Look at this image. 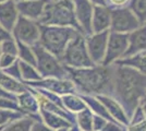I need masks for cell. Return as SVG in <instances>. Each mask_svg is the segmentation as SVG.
Segmentation results:
<instances>
[{"label":"cell","mask_w":146,"mask_h":131,"mask_svg":"<svg viewBox=\"0 0 146 131\" xmlns=\"http://www.w3.org/2000/svg\"><path fill=\"white\" fill-rule=\"evenodd\" d=\"M111 96L121 103L131 118L134 110L145 100L146 75L129 66L115 63Z\"/></svg>","instance_id":"1"},{"label":"cell","mask_w":146,"mask_h":131,"mask_svg":"<svg viewBox=\"0 0 146 131\" xmlns=\"http://www.w3.org/2000/svg\"><path fill=\"white\" fill-rule=\"evenodd\" d=\"M69 69V79L74 83L79 94L112 95L113 65H95L81 69Z\"/></svg>","instance_id":"2"},{"label":"cell","mask_w":146,"mask_h":131,"mask_svg":"<svg viewBox=\"0 0 146 131\" xmlns=\"http://www.w3.org/2000/svg\"><path fill=\"white\" fill-rule=\"evenodd\" d=\"M39 24L70 26L82 32L75 17L72 0H48Z\"/></svg>","instance_id":"3"},{"label":"cell","mask_w":146,"mask_h":131,"mask_svg":"<svg viewBox=\"0 0 146 131\" xmlns=\"http://www.w3.org/2000/svg\"><path fill=\"white\" fill-rule=\"evenodd\" d=\"M79 30L70 26H57V25L40 24V38L39 44L46 50L60 59L68 44L74 38ZM82 33V32H81Z\"/></svg>","instance_id":"4"},{"label":"cell","mask_w":146,"mask_h":131,"mask_svg":"<svg viewBox=\"0 0 146 131\" xmlns=\"http://www.w3.org/2000/svg\"><path fill=\"white\" fill-rule=\"evenodd\" d=\"M60 60L66 67L71 69L87 68L95 66L86 46V35L81 32L78 33V35L68 44Z\"/></svg>","instance_id":"5"},{"label":"cell","mask_w":146,"mask_h":131,"mask_svg":"<svg viewBox=\"0 0 146 131\" xmlns=\"http://www.w3.org/2000/svg\"><path fill=\"white\" fill-rule=\"evenodd\" d=\"M36 55V68L42 78H57V79H69V69L61 60L46 50L38 43L33 46Z\"/></svg>","instance_id":"6"},{"label":"cell","mask_w":146,"mask_h":131,"mask_svg":"<svg viewBox=\"0 0 146 131\" xmlns=\"http://www.w3.org/2000/svg\"><path fill=\"white\" fill-rule=\"evenodd\" d=\"M12 36L20 43L34 46L39 43L40 24L34 20L20 15L12 31Z\"/></svg>","instance_id":"7"},{"label":"cell","mask_w":146,"mask_h":131,"mask_svg":"<svg viewBox=\"0 0 146 131\" xmlns=\"http://www.w3.org/2000/svg\"><path fill=\"white\" fill-rule=\"evenodd\" d=\"M140 26H142V23L136 18V15L130 10V8L121 7L111 9L110 31L130 34Z\"/></svg>","instance_id":"8"},{"label":"cell","mask_w":146,"mask_h":131,"mask_svg":"<svg viewBox=\"0 0 146 131\" xmlns=\"http://www.w3.org/2000/svg\"><path fill=\"white\" fill-rule=\"evenodd\" d=\"M129 47V34L119 32H109L107 51L104 63L105 66H112L120 59L124 58V55Z\"/></svg>","instance_id":"9"},{"label":"cell","mask_w":146,"mask_h":131,"mask_svg":"<svg viewBox=\"0 0 146 131\" xmlns=\"http://www.w3.org/2000/svg\"><path fill=\"white\" fill-rule=\"evenodd\" d=\"M109 31L93 33L86 36V46L88 49V54L91 56L93 63L95 65H103L107 51Z\"/></svg>","instance_id":"10"},{"label":"cell","mask_w":146,"mask_h":131,"mask_svg":"<svg viewBox=\"0 0 146 131\" xmlns=\"http://www.w3.org/2000/svg\"><path fill=\"white\" fill-rule=\"evenodd\" d=\"M31 87H40L50 92L63 96L66 94L78 93L76 87L70 79H57V78H43L36 82L27 84Z\"/></svg>","instance_id":"11"},{"label":"cell","mask_w":146,"mask_h":131,"mask_svg":"<svg viewBox=\"0 0 146 131\" xmlns=\"http://www.w3.org/2000/svg\"><path fill=\"white\" fill-rule=\"evenodd\" d=\"M74 5L75 17L78 20L82 33L84 35L93 34L92 20L94 13V5L91 0H72Z\"/></svg>","instance_id":"12"},{"label":"cell","mask_w":146,"mask_h":131,"mask_svg":"<svg viewBox=\"0 0 146 131\" xmlns=\"http://www.w3.org/2000/svg\"><path fill=\"white\" fill-rule=\"evenodd\" d=\"M97 97L103 102L113 121H117L124 127L130 124V117L119 100H117L111 95H97Z\"/></svg>","instance_id":"13"},{"label":"cell","mask_w":146,"mask_h":131,"mask_svg":"<svg viewBox=\"0 0 146 131\" xmlns=\"http://www.w3.org/2000/svg\"><path fill=\"white\" fill-rule=\"evenodd\" d=\"M17 100L21 112L29 116H39L40 103L37 95L33 92L31 87H29V90L23 93L18 94Z\"/></svg>","instance_id":"14"},{"label":"cell","mask_w":146,"mask_h":131,"mask_svg":"<svg viewBox=\"0 0 146 131\" xmlns=\"http://www.w3.org/2000/svg\"><path fill=\"white\" fill-rule=\"evenodd\" d=\"M139 54H146V24L129 34V47L124 58Z\"/></svg>","instance_id":"15"},{"label":"cell","mask_w":146,"mask_h":131,"mask_svg":"<svg viewBox=\"0 0 146 131\" xmlns=\"http://www.w3.org/2000/svg\"><path fill=\"white\" fill-rule=\"evenodd\" d=\"M19 17L20 13L17 7V2L14 0H7L0 3V24L7 31L12 33Z\"/></svg>","instance_id":"16"},{"label":"cell","mask_w":146,"mask_h":131,"mask_svg":"<svg viewBox=\"0 0 146 131\" xmlns=\"http://www.w3.org/2000/svg\"><path fill=\"white\" fill-rule=\"evenodd\" d=\"M47 1L48 0H26L17 2V7L20 15L38 22L43 15Z\"/></svg>","instance_id":"17"},{"label":"cell","mask_w":146,"mask_h":131,"mask_svg":"<svg viewBox=\"0 0 146 131\" xmlns=\"http://www.w3.org/2000/svg\"><path fill=\"white\" fill-rule=\"evenodd\" d=\"M111 25V9L107 6H94L92 20L93 33L109 31Z\"/></svg>","instance_id":"18"},{"label":"cell","mask_w":146,"mask_h":131,"mask_svg":"<svg viewBox=\"0 0 146 131\" xmlns=\"http://www.w3.org/2000/svg\"><path fill=\"white\" fill-rule=\"evenodd\" d=\"M0 86L2 87L5 91L12 95H18L27 91L29 85L25 84L23 81H20L12 78L11 75L7 74L3 70H0Z\"/></svg>","instance_id":"19"},{"label":"cell","mask_w":146,"mask_h":131,"mask_svg":"<svg viewBox=\"0 0 146 131\" xmlns=\"http://www.w3.org/2000/svg\"><path fill=\"white\" fill-rule=\"evenodd\" d=\"M39 115H40L42 121L48 126L49 128H51L52 130H58L61 128H70L72 126L71 122H69L66 118L61 117L60 115L48 112V110L43 109V108H40Z\"/></svg>","instance_id":"20"},{"label":"cell","mask_w":146,"mask_h":131,"mask_svg":"<svg viewBox=\"0 0 146 131\" xmlns=\"http://www.w3.org/2000/svg\"><path fill=\"white\" fill-rule=\"evenodd\" d=\"M62 105L72 114H78L81 110L87 108L85 100L79 93H70L62 96Z\"/></svg>","instance_id":"21"},{"label":"cell","mask_w":146,"mask_h":131,"mask_svg":"<svg viewBox=\"0 0 146 131\" xmlns=\"http://www.w3.org/2000/svg\"><path fill=\"white\" fill-rule=\"evenodd\" d=\"M40 119L39 116H29V115H23L21 118L14 120L10 122L9 125L3 127L2 131H32L33 124Z\"/></svg>","instance_id":"22"},{"label":"cell","mask_w":146,"mask_h":131,"mask_svg":"<svg viewBox=\"0 0 146 131\" xmlns=\"http://www.w3.org/2000/svg\"><path fill=\"white\" fill-rule=\"evenodd\" d=\"M83 100H85L87 107L91 109L94 115H97V116H102L104 118H106L107 120H111L113 121L112 118L110 117L109 112L106 109L105 105L103 104V102L98 98L97 96L95 95H85V94H81Z\"/></svg>","instance_id":"23"},{"label":"cell","mask_w":146,"mask_h":131,"mask_svg":"<svg viewBox=\"0 0 146 131\" xmlns=\"http://www.w3.org/2000/svg\"><path fill=\"white\" fill-rule=\"evenodd\" d=\"M116 63L129 66L146 75V54H139L135 56L123 58V59H120L119 61H117Z\"/></svg>","instance_id":"24"},{"label":"cell","mask_w":146,"mask_h":131,"mask_svg":"<svg viewBox=\"0 0 146 131\" xmlns=\"http://www.w3.org/2000/svg\"><path fill=\"white\" fill-rule=\"evenodd\" d=\"M93 120L94 114L88 107L75 114V125L81 131H93Z\"/></svg>","instance_id":"25"},{"label":"cell","mask_w":146,"mask_h":131,"mask_svg":"<svg viewBox=\"0 0 146 131\" xmlns=\"http://www.w3.org/2000/svg\"><path fill=\"white\" fill-rule=\"evenodd\" d=\"M20 67H21L22 81L24 82L25 84H30L32 82H36L38 80H40V79H43L40 73H39V71L37 70L36 66L20 61Z\"/></svg>","instance_id":"26"},{"label":"cell","mask_w":146,"mask_h":131,"mask_svg":"<svg viewBox=\"0 0 146 131\" xmlns=\"http://www.w3.org/2000/svg\"><path fill=\"white\" fill-rule=\"evenodd\" d=\"M18 59L20 61L36 66V55L33 49V46L18 42Z\"/></svg>","instance_id":"27"},{"label":"cell","mask_w":146,"mask_h":131,"mask_svg":"<svg viewBox=\"0 0 146 131\" xmlns=\"http://www.w3.org/2000/svg\"><path fill=\"white\" fill-rule=\"evenodd\" d=\"M129 8L136 15L142 25L146 24V0H131Z\"/></svg>","instance_id":"28"},{"label":"cell","mask_w":146,"mask_h":131,"mask_svg":"<svg viewBox=\"0 0 146 131\" xmlns=\"http://www.w3.org/2000/svg\"><path fill=\"white\" fill-rule=\"evenodd\" d=\"M24 114L13 109H0V127H6L10 122L21 118Z\"/></svg>","instance_id":"29"},{"label":"cell","mask_w":146,"mask_h":131,"mask_svg":"<svg viewBox=\"0 0 146 131\" xmlns=\"http://www.w3.org/2000/svg\"><path fill=\"white\" fill-rule=\"evenodd\" d=\"M0 53L3 54H10L18 57V42L13 37H10L6 39L5 42L0 44Z\"/></svg>","instance_id":"30"},{"label":"cell","mask_w":146,"mask_h":131,"mask_svg":"<svg viewBox=\"0 0 146 131\" xmlns=\"http://www.w3.org/2000/svg\"><path fill=\"white\" fill-rule=\"evenodd\" d=\"M0 109H13V110L20 112L17 97L0 96Z\"/></svg>","instance_id":"31"},{"label":"cell","mask_w":146,"mask_h":131,"mask_svg":"<svg viewBox=\"0 0 146 131\" xmlns=\"http://www.w3.org/2000/svg\"><path fill=\"white\" fill-rule=\"evenodd\" d=\"M17 60H18V57L14 56V55L0 53V70H5L8 67H10Z\"/></svg>","instance_id":"32"},{"label":"cell","mask_w":146,"mask_h":131,"mask_svg":"<svg viewBox=\"0 0 146 131\" xmlns=\"http://www.w3.org/2000/svg\"><path fill=\"white\" fill-rule=\"evenodd\" d=\"M5 72H6L7 74L11 75L12 78L14 79H17V80H20V81H22V74H21V67H20V61H19V59L15 61V63L11 65L10 67H8L7 69L3 70Z\"/></svg>","instance_id":"33"},{"label":"cell","mask_w":146,"mask_h":131,"mask_svg":"<svg viewBox=\"0 0 146 131\" xmlns=\"http://www.w3.org/2000/svg\"><path fill=\"white\" fill-rule=\"evenodd\" d=\"M145 119H146V116L145 114H144V110H143L142 106L140 105V106L134 110L133 114H132V116L130 118V124H137V122H141V121H143Z\"/></svg>","instance_id":"34"},{"label":"cell","mask_w":146,"mask_h":131,"mask_svg":"<svg viewBox=\"0 0 146 131\" xmlns=\"http://www.w3.org/2000/svg\"><path fill=\"white\" fill-rule=\"evenodd\" d=\"M107 119L102 117V116H97L94 115V120H93V130L95 131H102L104 129V127L107 124Z\"/></svg>","instance_id":"35"},{"label":"cell","mask_w":146,"mask_h":131,"mask_svg":"<svg viewBox=\"0 0 146 131\" xmlns=\"http://www.w3.org/2000/svg\"><path fill=\"white\" fill-rule=\"evenodd\" d=\"M102 131H125V127L119 122H117V121L108 120Z\"/></svg>","instance_id":"36"},{"label":"cell","mask_w":146,"mask_h":131,"mask_svg":"<svg viewBox=\"0 0 146 131\" xmlns=\"http://www.w3.org/2000/svg\"><path fill=\"white\" fill-rule=\"evenodd\" d=\"M125 131H146V119L137 124H129L125 127Z\"/></svg>","instance_id":"37"},{"label":"cell","mask_w":146,"mask_h":131,"mask_svg":"<svg viewBox=\"0 0 146 131\" xmlns=\"http://www.w3.org/2000/svg\"><path fill=\"white\" fill-rule=\"evenodd\" d=\"M32 131H55L52 130L51 128H49L46 124H44L42 121V119L39 120H36L34 124H33V127H32Z\"/></svg>","instance_id":"38"},{"label":"cell","mask_w":146,"mask_h":131,"mask_svg":"<svg viewBox=\"0 0 146 131\" xmlns=\"http://www.w3.org/2000/svg\"><path fill=\"white\" fill-rule=\"evenodd\" d=\"M10 37H12V33H10L9 31H7L3 26L0 24V44Z\"/></svg>","instance_id":"39"},{"label":"cell","mask_w":146,"mask_h":131,"mask_svg":"<svg viewBox=\"0 0 146 131\" xmlns=\"http://www.w3.org/2000/svg\"><path fill=\"white\" fill-rule=\"evenodd\" d=\"M109 2L112 6H116L118 8L123 7L127 2H129V0H109Z\"/></svg>","instance_id":"40"},{"label":"cell","mask_w":146,"mask_h":131,"mask_svg":"<svg viewBox=\"0 0 146 131\" xmlns=\"http://www.w3.org/2000/svg\"><path fill=\"white\" fill-rule=\"evenodd\" d=\"M95 6H106V0H91Z\"/></svg>","instance_id":"41"},{"label":"cell","mask_w":146,"mask_h":131,"mask_svg":"<svg viewBox=\"0 0 146 131\" xmlns=\"http://www.w3.org/2000/svg\"><path fill=\"white\" fill-rule=\"evenodd\" d=\"M0 96H11V97H17L15 95H12V94L8 93V92L5 91L1 86H0Z\"/></svg>","instance_id":"42"},{"label":"cell","mask_w":146,"mask_h":131,"mask_svg":"<svg viewBox=\"0 0 146 131\" xmlns=\"http://www.w3.org/2000/svg\"><path fill=\"white\" fill-rule=\"evenodd\" d=\"M69 131H81V130H80V128L76 125H72L69 128Z\"/></svg>","instance_id":"43"},{"label":"cell","mask_w":146,"mask_h":131,"mask_svg":"<svg viewBox=\"0 0 146 131\" xmlns=\"http://www.w3.org/2000/svg\"><path fill=\"white\" fill-rule=\"evenodd\" d=\"M141 106H142V108H143V110H144V114H145V116H146V100H144V102L141 104Z\"/></svg>","instance_id":"44"},{"label":"cell","mask_w":146,"mask_h":131,"mask_svg":"<svg viewBox=\"0 0 146 131\" xmlns=\"http://www.w3.org/2000/svg\"><path fill=\"white\" fill-rule=\"evenodd\" d=\"M55 131H69V128H61V129H58V130Z\"/></svg>","instance_id":"45"},{"label":"cell","mask_w":146,"mask_h":131,"mask_svg":"<svg viewBox=\"0 0 146 131\" xmlns=\"http://www.w3.org/2000/svg\"><path fill=\"white\" fill-rule=\"evenodd\" d=\"M15 2H21V1H26V0H14Z\"/></svg>","instance_id":"46"},{"label":"cell","mask_w":146,"mask_h":131,"mask_svg":"<svg viewBox=\"0 0 146 131\" xmlns=\"http://www.w3.org/2000/svg\"><path fill=\"white\" fill-rule=\"evenodd\" d=\"M5 1H7V0H0V3H2V2H5Z\"/></svg>","instance_id":"47"},{"label":"cell","mask_w":146,"mask_h":131,"mask_svg":"<svg viewBox=\"0 0 146 131\" xmlns=\"http://www.w3.org/2000/svg\"><path fill=\"white\" fill-rule=\"evenodd\" d=\"M2 129H3V127H0V131H2Z\"/></svg>","instance_id":"48"},{"label":"cell","mask_w":146,"mask_h":131,"mask_svg":"<svg viewBox=\"0 0 146 131\" xmlns=\"http://www.w3.org/2000/svg\"><path fill=\"white\" fill-rule=\"evenodd\" d=\"M146 100V96H145V100ZM144 100H143V102H144Z\"/></svg>","instance_id":"49"},{"label":"cell","mask_w":146,"mask_h":131,"mask_svg":"<svg viewBox=\"0 0 146 131\" xmlns=\"http://www.w3.org/2000/svg\"><path fill=\"white\" fill-rule=\"evenodd\" d=\"M93 131H95V130H93Z\"/></svg>","instance_id":"50"}]
</instances>
